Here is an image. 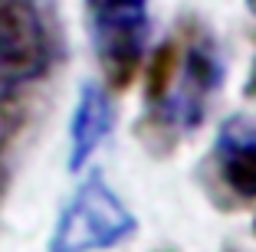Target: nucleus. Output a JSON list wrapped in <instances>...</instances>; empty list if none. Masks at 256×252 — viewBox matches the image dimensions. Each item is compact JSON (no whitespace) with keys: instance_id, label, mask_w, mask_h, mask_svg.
I'll list each match as a JSON object with an SVG mask.
<instances>
[{"instance_id":"f257e3e1","label":"nucleus","mask_w":256,"mask_h":252,"mask_svg":"<svg viewBox=\"0 0 256 252\" xmlns=\"http://www.w3.org/2000/svg\"><path fill=\"white\" fill-rule=\"evenodd\" d=\"M224 82V69L210 39L190 36L184 49L164 43L148 69V105L154 118L174 131H190L204 121L207 102Z\"/></svg>"},{"instance_id":"f03ea898","label":"nucleus","mask_w":256,"mask_h":252,"mask_svg":"<svg viewBox=\"0 0 256 252\" xmlns=\"http://www.w3.org/2000/svg\"><path fill=\"white\" fill-rule=\"evenodd\" d=\"M56 26L46 0H0V105L50 75Z\"/></svg>"},{"instance_id":"7ed1b4c3","label":"nucleus","mask_w":256,"mask_h":252,"mask_svg":"<svg viewBox=\"0 0 256 252\" xmlns=\"http://www.w3.org/2000/svg\"><path fill=\"white\" fill-rule=\"evenodd\" d=\"M135 230V213L118 200V193L96 171L62 207L53 239H50V252H102L125 243Z\"/></svg>"},{"instance_id":"20e7f679","label":"nucleus","mask_w":256,"mask_h":252,"mask_svg":"<svg viewBox=\"0 0 256 252\" xmlns=\"http://www.w3.org/2000/svg\"><path fill=\"white\" fill-rule=\"evenodd\" d=\"M89 39L112 89H125L144 59L148 0H86Z\"/></svg>"},{"instance_id":"39448f33","label":"nucleus","mask_w":256,"mask_h":252,"mask_svg":"<svg viewBox=\"0 0 256 252\" xmlns=\"http://www.w3.org/2000/svg\"><path fill=\"white\" fill-rule=\"evenodd\" d=\"M112 125H115V108L108 92L96 82H86L79 89L72 121H69V171H82L89 157L108 138Z\"/></svg>"},{"instance_id":"423d86ee","label":"nucleus","mask_w":256,"mask_h":252,"mask_svg":"<svg viewBox=\"0 0 256 252\" xmlns=\"http://www.w3.org/2000/svg\"><path fill=\"white\" fill-rule=\"evenodd\" d=\"M214 154L226 190L240 200H256V128L234 118L224 125Z\"/></svg>"},{"instance_id":"0eeeda50","label":"nucleus","mask_w":256,"mask_h":252,"mask_svg":"<svg viewBox=\"0 0 256 252\" xmlns=\"http://www.w3.org/2000/svg\"><path fill=\"white\" fill-rule=\"evenodd\" d=\"M7 161H4V151H0V203H4V193H7Z\"/></svg>"},{"instance_id":"6e6552de","label":"nucleus","mask_w":256,"mask_h":252,"mask_svg":"<svg viewBox=\"0 0 256 252\" xmlns=\"http://www.w3.org/2000/svg\"><path fill=\"white\" fill-rule=\"evenodd\" d=\"M246 7H250V10H253V13H256V0H246Z\"/></svg>"}]
</instances>
